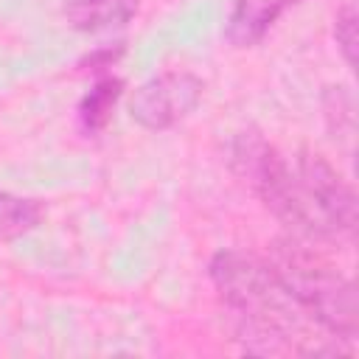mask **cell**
<instances>
[{"mask_svg": "<svg viewBox=\"0 0 359 359\" xmlns=\"http://www.w3.org/2000/svg\"><path fill=\"white\" fill-rule=\"evenodd\" d=\"M230 168L292 236L309 241H353L356 191L320 154L300 149L286 157L261 132L244 129L230 140Z\"/></svg>", "mask_w": 359, "mask_h": 359, "instance_id": "6da1fadb", "label": "cell"}, {"mask_svg": "<svg viewBox=\"0 0 359 359\" xmlns=\"http://www.w3.org/2000/svg\"><path fill=\"white\" fill-rule=\"evenodd\" d=\"M208 278L236 320V334L252 353H337V342L309 320L286 292L266 255L219 250Z\"/></svg>", "mask_w": 359, "mask_h": 359, "instance_id": "7a4b0ae2", "label": "cell"}, {"mask_svg": "<svg viewBox=\"0 0 359 359\" xmlns=\"http://www.w3.org/2000/svg\"><path fill=\"white\" fill-rule=\"evenodd\" d=\"M269 266L294 297V303L320 325L334 342L356 339V292L339 266H334L309 238H278L266 252Z\"/></svg>", "mask_w": 359, "mask_h": 359, "instance_id": "3957f363", "label": "cell"}, {"mask_svg": "<svg viewBox=\"0 0 359 359\" xmlns=\"http://www.w3.org/2000/svg\"><path fill=\"white\" fill-rule=\"evenodd\" d=\"M205 81L191 70H163L146 79L129 98V115L149 132L174 129L202 101Z\"/></svg>", "mask_w": 359, "mask_h": 359, "instance_id": "277c9868", "label": "cell"}, {"mask_svg": "<svg viewBox=\"0 0 359 359\" xmlns=\"http://www.w3.org/2000/svg\"><path fill=\"white\" fill-rule=\"evenodd\" d=\"M294 3L300 0H233L224 22V39L233 48L258 45L266 31L280 20V14Z\"/></svg>", "mask_w": 359, "mask_h": 359, "instance_id": "5b68a950", "label": "cell"}, {"mask_svg": "<svg viewBox=\"0 0 359 359\" xmlns=\"http://www.w3.org/2000/svg\"><path fill=\"white\" fill-rule=\"evenodd\" d=\"M140 0H62V17L81 34L118 31L135 20Z\"/></svg>", "mask_w": 359, "mask_h": 359, "instance_id": "8992f818", "label": "cell"}, {"mask_svg": "<svg viewBox=\"0 0 359 359\" xmlns=\"http://www.w3.org/2000/svg\"><path fill=\"white\" fill-rule=\"evenodd\" d=\"M121 95H123V79H118L112 73H101L93 81V87L81 95V101L76 107V123H79V129L87 137L101 135L109 126L112 112H115Z\"/></svg>", "mask_w": 359, "mask_h": 359, "instance_id": "52a82bcc", "label": "cell"}, {"mask_svg": "<svg viewBox=\"0 0 359 359\" xmlns=\"http://www.w3.org/2000/svg\"><path fill=\"white\" fill-rule=\"evenodd\" d=\"M42 222V205L39 199L0 191V244L17 241L36 230Z\"/></svg>", "mask_w": 359, "mask_h": 359, "instance_id": "ba28073f", "label": "cell"}, {"mask_svg": "<svg viewBox=\"0 0 359 359\" xmlns=\"http://www.w3.org/2000/svg\"><path fill=\"white\" fill-rule=\"evenodd\" d=\"M356 3L353 0H345L337 14H334V42H337V50L342 56V62L353 70L356 65Z\"/></svg>", "mask_w": 359, "mask_h": 359, "instance_id": "9c48e42d", "label": "cell"}]
</instances>
